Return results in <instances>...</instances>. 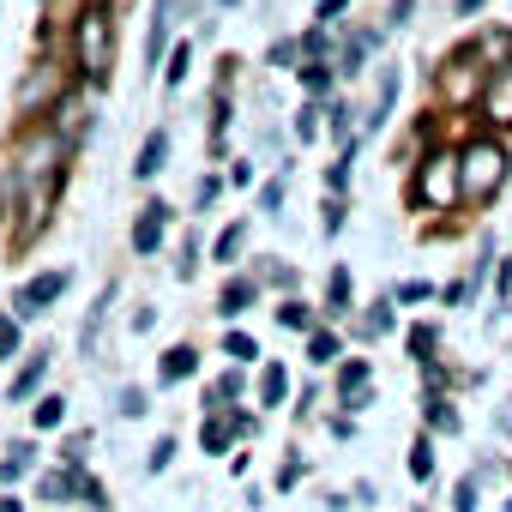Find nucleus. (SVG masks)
<instances>
[{"instance_id": "3", "label": "nucleus", "mask_w": 512, "mask_h": 512, "mask_svg": "<svg viewBox=\"0 0 512 512\" xmlns=\"http://www.w3.org/2000/svg\"><path fill=\"white\" fill-rule=\"evenodd\" d=\"M458 163H464V199H470V205H488V199L506 187V175H512V157H506L500 139H470V145L458 151Z\"/></svg>"}, {"instance_id": "10", "label": "nucleus", "mask_w": 512, "mask_h": 512, "mask_svg": "<svg viewBox=\"0 0 512 512\" xmlns=\"http://www.w3.org/2000/svg\"><path fill=\"white\" fill-rule=\"evenodd\" d=\"M43 374H49V350H31V356H25V368L13 374V386H7V398H13V404H25V398H31V392L43 386Z\"/></svg>"}, {"instance_id": "44", "label": "nucleus", "mask_w": 512, "mask_h": 512, "mask_svg": "<svg viewBox=\"0 0 512 512\" xmlns=\"http://www.w3.org/2000/svg\"><path fill=\"white\" fill-rule=\"evenodd\" d=\"M476 7H482V0H458V13H476Z\"/></svg>"}, {"instance_id": "21", "label": "nucleus", "mask_w": 512, "mask_h": 512, "mask_svg": "<svg viewBox=\"0 0 512 512\" xmlns=\"http://www.w3.org/2000/svg\"><path fill=\"white\" fill-rule=\"evenodd\" d=\"M326 308H332V314H350V272H344V266L326 278Z\"/></svg>"}, {"instance_id": "29", "label": "nucleus", "mask_w": 512, "mask_h": 512, "mask_svg": "<svg viewBox=\"0 0 512 512\" xmlns=\"http://www.w3.org/2000/svg\"><path fill=\"white\" fill-rule=\"evenodd\" d=\"M314 133H320V103L308 97V103H302V115H296V139H314Z\"/></svg>"}, {"instance_id": "7", "label": "nucleus", "mask_w": 512, "mask_h": 512, "mask_svg": "<svg viewBox=\"0 0 512 512\" xmlns=\"http://www.w3.org/2000/svg\"><path fill=\"white\" fill-rule=\"evenodd\" d=\"M482 115L494 121V127H512V61H500L494 73H488V85H482Z\"/></svg>"}, {"instance_id": "43", "label": "nucleus", "mask_w": 512, "mask_h": 512, "mask_svg": "<svg viewBox=\"0 0 512 512\" xmlns=\"http://www.w3.org/2000/svg\"><path fill=\"white\" fill-rule=\"evenodd\" d=\"M0 512H25V500H19V494H7V500H0Z\"/></svg>"}, {"instance_id": "35", "label": "nucleus", "mask_w": 512, "mask_h": 512, "mask_svg": "<svg viewBox=\"0 0 512 512\" xmlns=\"http://www.w3.org/2000/svg\"><path fill=\"white\" fill-rule=\"evenodd\" d=\"M163 79H169V85H181V79H187V49H175V55H169V67H163Z\"/></svg>"}, {"instance_id": "46", "label": "nucleus", "mask_w": 512, "mask_h": 512, "mask_svg": "<svg viewBox=\"0 0 512 512\" xmlns=\"http://www.w3.org/2000/svg\"><path fill=\"white\" fill-rule=\"evenodd\" d=\"M506 512H512V500H506Z\"/></svg>"}, {"instance_id": "40", "label": "nucleus", "mask_w": 512, "mask_h": 512, "mask_svg": "<svg viewBox=\"0 0 512 512\" xmlns=\"http://www.w3.org/2000/svg\"><path fill=\"white\" fill-rule=\"evenodd\" d=\"M452 506H458V512H476V482H458V494H452Z\"/></svg>"}, {"instance_id": "23", "label": "nucleus", "mask_w": 512, "mask_h": 512, "mask_svg": "<svg viewBox=\"0 0 512 512\" xmlns=\"http://www.w3.org/2000/svg\"><path fill=\"white\" fill-rule=\"evenodd\" d=\"M31 422H37V428H61V422H67V398H37Z\"/></svg>"}, {"instance_id": "26", "label": "nucleus", "mask_w": 512, "mask_h": 512, "mask_svg": "<svg viewBox=\"0 0 512 512\" xmlns=\"http://www.w3.org/2000/svg\"><path fill=\"white\" fill-rule=\"evenodd\" d=\"M223 356H235V362H253V356H260V344H253L247 332H229V338H223Z\"/></svg>"}, {"instance_id": "19", "label": "nucleus", "mask_w": 512, "mask_h": 512, "mask_svg": "<svg viewBox=\"0 0 512 512\" xmlns=\"http://www.w3.org/2000/svg\"><path fill=\"white\" fill-rule=\"evenodd\" d=\"M278 326H290V332H314L320 320H314V308H308V302H296V296H290V302L278 308Z\"/></svg>"}, {"instance_id": "18", "label": "nucleus", "mask_w": 512, "mask_h": 512, "mask_svg": "<svg viewBox=\"0 0 512 512\" xmlns=\"http://www.w3.org/2000/svg\"><path fill=\"white\" fill-rule=\"evenodd\" d=\"M332 79H338V67H326V61H302V85H308V97H326Z\"/></svg>"}, {"instance_id": "25", "label": "nucleus", "mask_w": 512, "mask_h": 512, "mask_svg": "<svg viewBox=\"0 0 512 512\" xmlns=\"http://www.w3.org/2000/svg\"><path fill=\"white\" fill-rule=\"evenodd\" d=\"M163 37H169V13L157 7V19H151V37H145V61H151V67L163 61Z\"/></svg>"}, {"instance_id": "42", "label": "nucleus", "mask_w": 512, "mask_h": 512, "mask_svg": "<svg viewBox=\"0 0 512 512\" xmlns=\"http://www.w3.org/2000/svg\"><path fill=\"white\" fill-rule=\"evenodd\" d=\"M344 7H350V0H320V25H332V19H338Z\"/></svg>"}, {"instance_id": "17", "label": "nucleus", "mask_w": 512, "mask_h": 512, "mask_svg": "<svg viewBox=\"0 0 512 512\" xmlns=\"http://www.w3.org/2000/svg\"><path fill=\"white\" fill-rule=\"evenodd\" d=\"M368 43H374V37H350V43L338 49V79H350V73H362V61H368Z\"/></svg>"}, {"instance_id": "36", "label": "nucleus", "mask_w": 512, "mask_h": 512, "mask_svg": "<svg viewBox=\"0 0 512 512\" xmlns=\"http://www.w3.org/2000/svg\"><path fill=\"white\" fill-rule=\"evenodd\" d=\"M217 193H223V181H217V175H205V181H199V187H193V199H199V211H205V205H211V199H217Z\"/></svg>"}, {"instance_id": "6", "label": "nucleus", "mask_w": 512, "mask_h": 512, "mask_svg": "<svg viewBox=\"0 0 512 512\" xmlns=\"http://www.w3.org/2000/svg\"><path fill=\"white\" fill-rule=\"evenodd\" d=\"M163 241H169V205L163 199H151V205H139V217H133V253H163Z\"/></svg>"}, {"instance_id": "33", "label": "nucleus", "mask_w": 512, "mask_h": 512, "mask_svg": "<svg viewBox=\"0 0 512 512\" xmlns=\"http://www.w3.org/2000/svg\"><path fill=\"white\" fill-rule=\"evenodd\" d=\"M151 404H145V392L139 386H121V416H145Z\"/></svg>"}, {"instance_id": "8", "label": "nucleus", "mask_w": 512, "mask_h": 512, "mask_svg": "<svg viewBox=\"0 0 512 512\" xmlns=\"http://www.w3.org/2000/svg\"><path fill=\"white\" fill-rule=\"evenodd\" d=\"M193 374H199V350H193V344L163 350V362H157V386H181V380H193Z\"/></svg>"}, {"instance_id": "31", "label": "nucleus", "mask_w": 512, "mask_h": 512, "mask_svg": "<svg viewBox=\"0 0 512 512\" xmlns=\"http://www.w3.org/2000/svg\"><path fill=\"white\" fill-rule=\"evenodd\" d=\"M344 211H350V205H344V193H332V199H326V235H338V229H344Z\"/></svg>"}, {"instance_id": "24", "label": "nucleus", "mask_w": 512, "mask_h": 512, "mask_svg": "<svg viewBox=\"0 0 512 512\" xmlns=\"http://www.w3.org/2000/svg\"><path fill=\"white\" fill-rule=\"evenodd\" d=\"M410 476H416V482H428V476H434V440H428V434L410 446Z\"/></svg>"}, {"instance_id": "2", "label": "nucleus", "mask_w": 512, "mask_h": 512, "mask_svg": "<svg viewBox=\"0 0 512 512\" xmlns=\"http://www.w3.org/2000/svg\"><path fill=\"white\" fill-rule=\"evenodd\" d=\"M73 67L85 73V85L109 79V67H115V19L103 7L79 13V25H73Z\"/></svg>"}, {"instance_id": "28", "label": "nucleus", "mask_w": 512, "mask_h": 512, "mask_svg": "<svg viewBox=\"0 0 512 512\" xmlns=\"http://www.w3.org/2000/svg\"><path fill=\"white\" fill-rule=\"evenodd\" d=\"M386 326H392V302H374V308H368V320H362V338H380Z\"/></svg>"}, {"instance_id": "32", "label": "nucleus", "mask_w": 512, "mask_h": 512, "mask_svg": "<svg viewBox=\"0 0 512 512\" xmlns=\"http://www.w3.org/2000/svg\"><path fill=\"white\" fill-rule=\"evenodd\" d=\"M260 284H278V290H290V284H296V272L272 260V266H260Z\"/></svg>"}, {"instance_id": "38", "label": "nucleus", "mask_w": 512, "mask_h": 512, "mask_svg": "<svg viewBox=\"0 0 512 512\" xmlns=\"http://www.w3.org/2000/svg\"><path fill=\"white\" fill-rule=\"evenodd\" d=\"M428 296H434L428 284H398V296H392V302H428Z\"/></svg>"}, {"instance_id": "39", "label": "nucleus", "mask_w": 512, "mask_h": 512, "mask_svg": "<svg viewBox=\"0 0 512 512\" xmlns=\"http://www.w3.org/2000/svg\"><path fill=\"white\" fill-rule=\"evenodd\" d=\"M169 458H175V440H157L151 446V470H169Z\"/></svg>"}, {"instance_id": "15", "label": "nucleus", "mask_w": 512, "mask_h": 512, "mask_svg": "<svg viewBox=\"0 0 512 512\" xmlns=\"http://www.w3.org/2000/svg\"><path fill=\"white\" fill-rule=\"evenodd\" d=\"M241 247H247V223H229V229H223V235L211 241V260H217V266H229Z\"/></svg>"}, {"instance_id": "5", "label": "nucleus", "mask_w": 512, "mask_h": 512, "mask_svg": "<svg viewBox=\"0 0 512 512\" xmlns=\"http://www.w3.org/2000/svg\"><path fill=\"white\" fill-rule=\"evenodd\" d=\"M67 272H37L31 284H19V296H13V308H19V320H31V314H43V308H55L61 296H67Z\"/></svg>"}, {"instance_id": "30", "label": "nucleus", "mask_w": 512, "mask_h": 512, "mask_svg": "<svg viewBox=\"0 0 512 512\" xmlns=\"http://www.w3.org/2000/svg\"><path fill=\"white\" fill-rule=\"evenodd\" d=\"M260 205H266V217H284V211H278V205H284V181H266V187H260Z\"/></svg>"}, {"instance_id": "37", "label": "nucleus", "mask_w": 512, "mask_h": 512, "mask_svg": "<svg viewBox=\"0 0 512 512\" xmlns=\"http://www.w3.org/2000/svg\"><path fill=\"white\" fill-rule=\"evenodd\" d=\"M410 13H416V0H392V7H386V25H392V31H398V25H404V19H410Z\"/></svg>"}, {"instance_id": "11", "label": "nucleus", "mask_w": 512, "mask_h": 512, "mask_svg": "<svg viewBox=\"0 0 512 512\" xmlns=\"http://www.w3.org/2000/svg\"><path fill=\"white\" fill-rule=\"evenodd\" d=\"M422 416H428V434H458L464 428V416H458V404L446 392H428L422 398Z\"/></svg>"}, {"instance_id": "34", "label": "nucleus", "mask_w": 512, "mask_h": 512, "mask_svg": "<svg viewBox=\"0 0 512 512\" xmlns=\"http://www.w3.org/2000/svg\"><path fill=\"white\" fill-rule=\"evenodd\" d=\"M79 494H85V506H97V512H109V494H103V482H91V476H79Z\"/></svg>"}, {"instance_id": "22", "label": "nucleus", "mask_w": 512, "mask_h": 512, "mask_svg": "<svg viewBox=\"0 0 512 512\" xmlns=\"http://www.w3.org/2000/svg\"><path fill=\"white\" fill-rule=\"evenodd\" d=\"M308 362H338V332L314 326V332H308Z\"/></svg>"}, {"instance_id": "45", "label": "nucleus", "mask_w": 512, "mask_h": 512, "mask_svg": "<svg viewBox=\"0 0 512 512\" xmlns=\"http://www.w3.org/2000/svg\"><path fill=\"white\" fill-rule=\"evenodd\" d=\"M500 428H506V434H512V404H506V416H500Z\"/></svg>"}, {"instance_id": "9", "label": "nucleus", "mask_w": 512, "mask_h": 512, "mask_svg": "<svg viewBox=\"0 0 512 512\" xmlns=\"http://www.w3.org/2000/svg\"><path fill=\"white\" fill-rule=\"evenodd\" d=\"M253 302H260V278H229V284H223V296H217V314H223V320H235V314H247Z\"/></svg>"}, {"instance_id": "16", "label": "nucleus", "mask_w": 512, "mask_h": 512, "mask_svg": "<svg viewBox=\"0 0 512 512\" xmlns=\"http://www.w3.org/2000/svg\"><path fill=\"white\" fill-rule=\"evenodd\" d=\"M434 344H440V332H434V326H410V332H404V350H410L422 368L434 362Z\"/></svg>"}, {"instance_id": "1", "label": "nucleus", "mask_w": 512, "mask_h": 512, "mask_svg": "<svg viewBox=\"0 0 512 512\" xmlns=\"http://www.w3.org/2000/svg\"><path fill=\"white\" fill-rule=\"evenodd\" d=\"M410 199H416L422 211H446L452 199H464V163H458L452 145H434V151L416 163V175H410Z\"/></svg>"}, {"instance_id": "14", "label": "nucleus", "mask_w": 512, "mask_h": 512, "mask_svg": "<svg viewBox=\"0 0 512 512\" xmlns=\"http://www.w3.org/2000/svg\"><path fill=\"white\" fill-rule=\"evenodd\" d=\"M392 97H398V73L386 67V73H380V97H374V115H368V133H380V127H386V115H392Z\"/></svg>"}, {"instance_id": "4", "label": "nucleus", "mask_w": 512, "mask_h": 512, "mask_svg": "<svg viewBox=\"0 0 512 512\" xmlns=\"http://www.w3.org/2000/svg\"><path fill=\"white\" fill-rule=\"evenodd\" d=\"M482 49H458L452 61H440V97L446 103H470V97H482Z\"/></svg>"}, {"instance_id": "27", "label": "nucleus", "mask_w": 512, "mask_h": 512, "mask_svg": "<svg viewBox=\"0 0 512 512\" xmlns=\"http://www.w3.org/2000/svg\"><path fill=\"white\" fill-rule=\"evenodd\" d=\"M19 356V314H0V362Z\"/></svg>"}, {"instance_id": "20", "label": "nucleus", "mask_w": 512, "mask_h": 512, "mask_svg": "<svg viewBox=\"0 0 512 512\" xmlns=\"http://www.w3.org/2000/svg\"><path fill=\"white\" fill-rule=\"evenodd\" d=\"M284 392H290V374H284L278 362H266V374H260V404H284Z\"/></svg>"}, {"instance_id": "13", "label": "nucleus", "mask_w": 512, "mask_h": 512, "mask_svg": "<svg viewBox=\"0 0 512 512\" xmlns=\"http://www.w3.org/2000/svg\"><path fill=\"white\" fill-rule=\"evenodd\" d=\"M163 163H169V133H163V127H151V133H145V145H139V163H133V175H139V181H151Z\"/></svg>"}, {"instance_id": "12", "label": "nucleus", "mask_w": 512, "mask_h": 512, "mask_svg": "<svg viewBox=\"0 0 512 512\" xmlns=\"http://www.w3.org/2000/svg\"><path fill=\"white\" fill-rule=\"evenodd\" d=\"M37 452H43L37 440H13L7 458H0V482H25V476L37 470Z\"/></svg>"}, {"instance_id": "41", "label": "nucleus", "mask_w": 512, "mask_h": 512, "mask_svg": "<svg viewBox=\"0 0 512 512\" xmlns=\"http://www.w3.org/2000/svg\"><path fill=\"white\" fill-rule=\"evenodd\" d=\"M296 476H302V458H290V464L278 470V488H296Z\"/></svg>"}]
</instances>
